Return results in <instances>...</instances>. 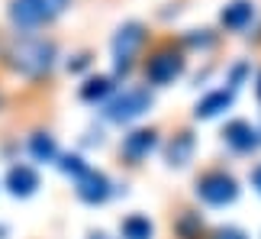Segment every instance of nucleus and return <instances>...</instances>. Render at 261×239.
I'll use <instances>...</instances> for the list:
<instances>
[{
	"instance_id": "obj_18",
	"label": "nucleus",
	"mask_w": 261,
	"mask_h": 239,
	"mask_svg": "<svg viewBox=\"0 0 261 239\" xmlns=\"http://www.w3.org/2000/svg\"><path fill=\"white\" fill-rule=\"evenodd\" d=\"M216 239H245V233L236 226H223V230H216Z\"/></svg>"
},
{
	"instance_id": "obj_12",
	"label": "nucleus",
	"mask_w": 261,
	"mask_h": 239,
	"mask_svg": "<svg viewBox=\"0 0 261 239\" xmlns=\"http://www.w3.org/2000/svg\"><path fill=\"white\" fill-rule=\"evenodd\" d=\"M232 97H236V87H219V91H213V94H206L203 101L197 104V119H210V116H216V113H223L229 104H232Z\"/></svg>"
},
{
	"instance_id": "obj_9",
	"label": "nucleus",
	"mask_w": 261,
	"mask_h": 239,
	"mask_svg": "<svg viewBox=\"0 0 261 239\" xmlns=\"http://www.w3.org/2000/svg\"><path fill=\"white\" fill-rule=\"evenodd\" d=\"M158 146V133L155 129H136V133H129L123 139V155L129 158V162H142V158H148V152Z\"/></svg>"
},
{
	"instance_id": "obj_10",
	"label": "nucleus",
	"mask_w": 261,
	"mask_h": 239,
	"mask_svg": "<svg viewBox=\"0 0 261 239\" xmlns=\"http://www.w3.org/2000/svg\"><path fill=\"white\" fill-rule=\"evenodd\" d=\"M7 187H10L13 197H29V194H36V187H39V175L29 165H13L7 172Z\"/></svg>"
},
{
	"instance_id": "obj_17",
	"label": "nucleus",
	"mask_w": 261,
	"mask_h": 239,
	"mask_svg": "<svg viewBox=\"0 0 261 239\" xmlns=\"http://www.w3.org/2000/svg\"><path fill=\"white\" fill-rule=\"evenodd\" d=\"M62 172H68V175H74V178H77V175H84V172H87V165H84V158H81V155H65V158H62Z\"/></svg>"
},
{
	"instance_id": "obj_21",
	"label": "nucleus",
	"mask_w": 261,
	"mask_h": 239,
	"mask_svg": "<svg viewBox=\"0 0 261 239\" xmlns=\"http://www.w3.org/2000/svg\"><path fill=\"white\" fill-rule=\"evenodd\" d=\"M71 68H74V71H81V68H87V55H77V62H74Z\"/></svg>"
},
{
	"instance_id": "obj_2",
	"label": "nucleus",
	"mask_w": 261,
	"mask_h": 239,
	"mask_svg": "<svg viewBox=\"0 0 261 239\" xmlns=\"http://www.w3.org/2000/svg\"><path fill=\"white\" fill-rule=\"evenodd\" d=\"M71 0H10V19L23 29L45 26L55 16H62Z\"/></svg>"
},
{
	"instance_id": "obj_13",
	"label": "nucleus",
	"mask_w": 261,
	"mask_h": 239,
	"mask_svg": "<svg viewBox=\"0 0 261 239\" xmlns=\"http://www.w3.org/2000/svg\"><path fill=\"white\" fill-rule=\"evenodd\" d=\"M168 165H174V168H180V165H187L190 158H194V136L190 133H177L171 142H168Z\"/></svg>"
},
{
	"instance_id": "obj_8",
	"label": "nucleus",
	"mask_w": 261,
	"mask_h": 239,
	"mask_svg": "<svg viewBox=\"0 0 261 239\" xmlns=\"http://www.w3.org/2000/svg\"><path fill=\"white\" fill-rule=\"evenodd\" d=\"M223 136H226V146H232L236 152H252V149L261 142V133L248 123V119H232V123H226L223 129Z\"/></svg>"
},
{
	"instance_id": "obj_19",
	"label": "nucleus",
	"mask_w": 261,
	"mask_h": 239,
	"mask_svg": "<svg viewBox=\"0 0 261 239\" xmlns=\"http://www.w3.org/2000/svg\"><path fill=\"white\" fill-rule=\"evenodd\" d=\"M187 42H190V45H210V42H213V39H210V36H190Z\"/></svg>"
},
{
	"instance_id": "obj_3",
	"label": "nucleus",
	"mask_w": 261,
	"mask_h": 239,
	"mask_svg": "<svg viewBox=\"0 0 261 239\" xmlns=\"http://www.w3.org/2000/svg\"><path fill=\"white\" fill-rule=\"evenodd\" d=\"M197 194H200V201L210 204V207H226V204H232L239 197V184H236L232 175L213 168V172L197 178Z\"/></svg>"
},
{
	"instance_id": "obj_1",
	"label": "nucleus",
	"mask_w": 261,
	"mask_h": 239,
	"mask_svg": "<svg viewBox=\"0 0 261 239\" xmlns=\"http://www.w3.org/2000/svg\"><path fill=\"white\" fill-rule=\"evenodd\" d=\"M7 58L19 75L42 78L55 62V45L48 42V39H16V42L10 45Z\"/></svg>"
},
{
	"instance_id": "obj_14",
	"label": "nucleus",
	"mask_w": 261,
	"mask_h": 239,
	"mask_svg": "<svg viewBox=\"0 0 261 239\" xmlns=\"http://www.w3.org/2000/svg\"><path fill=\"white\" fill-rule=\"evenodd\" d=\"M152 223H148V217L142 213H129L123 223H119V236L123 239H152Z\"/></svg>"
},
{
	"instance_id": "obj_15",
	"label": "nucleus",
	"mask_w": 261,
	"mask_h": 239,
	"mask_svg": "<svg viewBox=\"0 0 261 239\" xmlns=\"http://www.w3.org/2000/svg\"><path fill=\"white\" fill-rule=\"evenodd\" d=\"M29 152H33L36 162H55V158H58V146H55V139L48 133H36L33 139H29Z\"/></svg>"
},
{
	"instance_id": "obj_11",
	"label": "nucleus",
	"mask_w": 261,
	"mask_h": 239,
	"mask_svg": "<svg viewBox=\"0 0 261 239\" xmlns=\"http://www.w3.org/2000/svg\"><path fill=\"white\" fill-rule=\"evenodd\" d=\"M252 16H255V7L248 4V0H232V4H229L223 13H219L223 26H226V29H232V33L245 29L248 23H252Z\"/></svg>"
},
{
	"instance_id": "obj_23",
	"label": "nucleus",
	"mask_w": 261,
	"mask_h": 239,
	"mask_svg": "<svg viewBox=\"0 0 261 239\" xmlns=\"http://www.w3.org/2000/svg\"><path fill=\"white\" fill-rule=\"evenodd\" d=\"M255 94H258V101H261V78H258V87H255Z\"/></svg>"
},
{
	"instance_id": "obj_4",
	"label": "nucleus",
	"mask_w": 261,
	"mask_h": 239,
	"mask_svg": "<svg viewBox=\"0 0 261 239\" xmlns=\"http://www.w3.org/2000/svg\"><path fill=\"white\" fill-rule=\"evenodd\" d=\"M148 107H152L148 87H126L123 94H116L113 101L103 107V113H107V119H113V123H129V119L142 116Z\"/></svg>"
},
{
	"instance_id": "obj_5",
	"label": "nucleus",
	"mask_w": 261,
	"mask_h": 239,
	"mask_svg": "<svg viewBox=\"0 0 261 239\" xmlns=\"http://www.w3.org/2000/svg\"><path fill=\"white\" fill-rule=\"evenodd\" d=\"M180 71H184V55L174 45H162L145 65V78L152 84H171Z\"/></svg>"
},
{
	"instance_id": "obj_20",
	"label": "nucleus",
	"mask_w": 261,
	"mask_h": 239,
	"mask_svg": "<svg viewBox=\"0 0 261 239\" xmlns=\"http://www.w3.org/2000/svg\"><path fill=\"white\" fill-rule=\"evenodd\" d=\"M252 184H255V187H258V191H261V165H258V168H255V172H252Z\"/></svg>"
},
{
	"instance_id": "obj_6",
	"label": "nucleus",
	"mask_w": 261,
	"mask_h": 239,
	"mask_svg": "<svg viewBox=\"0 0 261 239\" xmlns=\"http://www.w3.org/2000/svg\"><path fill=\"white\" fill-rule=\"evenodd\" d=\"M142 42H145V26L142 23L119 26V33L113 36V58H116V71L119 75L129 71V65H133L136 52L142 49Z\"/></svg>"
},
{
	"instance_id": "obj_22",
	"label": "nucleus",
	"mask_w": 261,
	"mask_h": 239,
	"mask_svg": "<svg viewBox=\"0 0 261 239\" xmlns=\"http://www.w3.org/2000/svg\"><path fill=\"white\" fill-rule=\"evenodd\" d=\"M87 239H113V236H107V233H100V230H97V233H90Z\"/></svg>"
},
{
	"instance_id": "obj_16",
	"label": "nucleus",
	"mask_w": 261,
	"mask_h": 239,
	"mask_svg": "<svg viewBox=\"0 0 261 239\" xmlns=\"http://www.w3.org/2000/svg\"><path fill=\"white\" fill-rule=\"evenodd\" d=\"M110 91H113L110 78H103V75H100V78H90V81L81 87V101H90V104H94V101H103Z\"/></svg>"
},
{
	"instance_id": "obj_7",
	"label": "nucleus",
	"mask_w": 261,
	"mask_h": 239,
	"mask_svg": "<svg viewBox=\"0 0 261 239\" xmlns=\"http://www.w3.org/2000/svg\"><path fill=\"white\" fill-rule=\"evenodd\" d=\"M74 191L81 197L84 204H103L110 194H113V187H110V178L103 172H94V168H87L84 175L74 178Z\"/></svg>"
}]
</instances>
